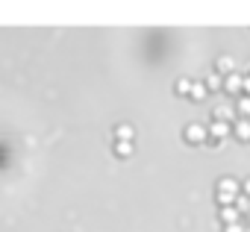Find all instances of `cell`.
Returning a JSON list of instances; mask_svg holds the SVG:
<instances>
[{
    "instance_id": "6da1fadb",
    "label": "cell",
    "mask_w": 250,
    "mask_h": 232,
    "mask_svg": "<svg viewBox=\"0 0 250 232\" xmlns=\"http://www.w3.org/2000/svg\"><path fill=\"white\" fill-rule=\"evenodd\" d=\"M235 191H238L235 179H221V182H218V203H221V206H233L235 197H238Z\"/></svg>"
},
{
    "instance_id": "7a4b0ae2",
    "label": "cell",
    "mask_w": 250,
    "mask_h": 232,
    "mask_svg": "<svg viewBox=\"0 0 250 232\" xmlns=\"http://www.w3.org/2000/svg\"><path fill=\"white\" fill-rule=\"evenodd\" d=\"M206 135H209V130H206L203 124H191V127L186 130V141H189V144H200Z\"/></svg>"
},
{
    "instance_id": "3957f363",
    "label": "cell",
    "mask_w": 250,
    "mask_h": 232,
    "mask_svg": "<svg viewBox=\"0 0 250 232\" xmlns=\"http://www.w3.org/2000/svg\"><path fill=\"white\" fill-rule=\"evenodd\" d=\"M209 135H212V141H224L227 135H230V124H224V121H215L209 127Z\"/></svg>"
},
{
    "instance_id": "277c9868",
    "label": "cell",
    "mask_w": 250,
    "mask_h": 232,
    "mask_svg": "<svg viewBox=\"0 0 250 232\" xmlns=\"http://www.w3.org/2000/svg\"><path fill=\"white\" fill-rule=\"evenodd\" d=\"M241 86H244V80H241L238 73H230L227 80H224V91H230V94H238V91H241Z\"/></svg>"
},
{
    "instance_id": "5b68a950",
    "label": "cell",
    "mask_w": 250,
    "mask_h": 232,
    "mask_svg": "<svg viewBox=\"0 0 250 232\" xmlns=\"http://www.w3.org/2000/svg\"><path fill=\"white\" fill-rule=\"evenodd\" d=\"M238 215H241L238 209H233V206H221V220H224L227 226H230V223H238Z\"/></svg>"
},
{
    "instance_id": "8992f818",
    "label": "cell",
    "mask_w": 250,
    "mask_h": 232,
    "mask_svg": "<svg viewBox=\"0 0 250 232\" xmlns=\"http://www.w3.org/2000/svg\"><path fill=\"white\" fill-rule=\"evenodd\" d=\"M206 88H209V91H224V76H221V73H209Z\"/></svg>"
},
{
    "instance_id": "52a82bcc",
    "label": "cell",
    "mask_w": 250,
    "mask_h": 232,
    "mask_svg": "<svg viewBox=\"0 0 250 232\" xmlns=\"http://www.w3.org/2000/svg\"><path fill=\"white\" fill-rule=\"evenodd\" d=\"M235 135H238L241 141H250V121H247V118H241V121L235 124Z\"/></svg>"
},
{
    "instance_id": "ba28073f",
    "label": "cell",
    "mask_w": 250,
    "mask_h": 232,
    "mask_svg": "<svg viewBox=\"0 0 250 232\" xmlns=\"http://www.w3.org/2000/svg\"><path fill=\"white\" fill-rule=\"evenodd\" d=\"M212 115H215V121H224V124H227V121L233 118V115H235V109H230V106H218Z\"/></svg>"
},
{
    "instance_id": "9c48e42d",
    "label": "cell",
    "mask_w": 250,
    "mask_h": 232,
    "mask_svg": "<svg viewBox=\"0 0 250 232\" xmlns=\"http://www.w3.org/2000/svg\"><path fill=\"white\" fill-rule=\"evenodd\" d=\"M132 135H135V132H132L130 124H121V127L115 130V138H118V141H132Z\"/></svg>"
},
{
    "instance_id": "30bf717a",
    "label": "cell",
    "mask_w": 250,
    "mask_h": 232,
    "mask_svg": "<svg viewBox=\"0 0 250 232\" xmlns=\"http://www.w3.org/2000/svg\"><path fill=\"white\" fill-rule=\"evenodd\" d=\"M206 94H209V88H206V83H197V86H191V100H206Z\"/></svg>"
},
{
    "instance_id": "8fae6325",
    "label": "cell",
    "mask_w": 250,
    "mask_h": 232,
    "mask_svg": "<svg viewBox=\"0 0 250 232\" xmlns=\"http://www.w3.org/2000/svg\"><path fill=\"white\" fill-rule=\"evenodd\" d=\"M115 153L121 159H127V156H132V141H118L115 144Z\"/></svg>"
},
{
    "instance_id": "7c38bea8",
    "label": "cell",
    "mask_w": 250,
    "mask_h": 232,
    "mask_svg": "<svg viewBox=\"0 0 250 232\" xmlns=\"http://www.w3.org/2000/svg\"><path fill=\"white\" fill-rule=\"evenodd\" d=\"M218 73H221V76H224V73H227V76L233 73V59H230V56H221V59H218Z\"/></svg>"
},
{
    "instance_id": "4fadbf2b",
    "label": "cell",
    "mask_w": 250,
    "mask_h": 232,
    "mask_svg": "<svg viewBox=\"0 0 250 232\" xmlns=\"http://www.w3.org/2000/svg\"><path fill=\"white\" fill-rule=\"evenodd\" d=\"M235 112H241V115H244V118H250V94L238 100V106H235Z\"/></svg>"
},
{
    "instance_id": "5bb4252c",
    "label": "cell",
    "mask_w": 250,
    "mask_h": 232,
    "mask_svg": "<svg viewBox=\"0 0 250 232\" xmlns=\"http://www.w3.org/2000/svg\"><path fill=\"white\" fill-rule=\"evenodd\" d=\"M235 209L241 215H250V197H235Z\"/></svg>"
},
{
    "instance_id": "9a60e30c",
    "label": "cell",
    "mask_w": 250,
    "mask_h": 232,
    "mask_svg": "<svg viewBox=\"0 0 250 232\" xmlns=\"http://www.w3.org/2000/svg\"><path fill=\"white\" fill-rule=\"evenodd\" d=\"M176 94H191V83L189 80H180V83H176Z\"/></svg>"
},
{
    "instance_id": "2e32d148",
    "label": "cell",
    "mask_w": 250,
    "mask_h": 232,
    "mask_svg": "<svg viewBox=\"0 0 250 232\" xmlns=\"http://www.w3.org/2000/svg\"><path fill=\"white\" fill-rule=\"evenodd\" d=\"M224 232H244V226L241 223H230V226H224Z\"/></svg>"
},
{
    "instance_id": "e0dca14e",
    "label": "cell",
    "mask_w": 250,
    "mask_h": 232,
    "mask_svg": "<svg viewBox=\"0 0 250 232\" xmlns=\"http://www.w3.org/2000/svg\"><path fill=\"white\" fill-rule=\"evenodd\" d=\"M241 88H244V91L250 94V76H244V86H241Z\"/></svg>"
},
{
    "instance_id": "ac0fdd59",
    "label": "cell",
    "mask_w": 250,
    "mask_h": 232,
    "mask_svg": "<svg viewBox=\"0 0 250 232\" xmlns=\"http://www.w3.org/2000/svg\"><path fill=\"white\" fill-rule=\"evenodd\" d=\"M244 194H247V197H250V179H247V182H244Z\"/></svg>"
},
{
    "instance_id": "d6986e66",
    "label": "cell",
    "mask_w": 250,
    "mask_h": 232,
    "mask_svg": "<svg viewBox=\"0 0 250 232\" xmlns=\"http://www.w3.org/2000/svg\"><path fill=\"white\" fill-rule=\"evenodd\" d=\"M244 232H247V229H244Z\"/></svg>"
}]
</instances>
